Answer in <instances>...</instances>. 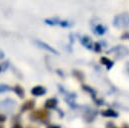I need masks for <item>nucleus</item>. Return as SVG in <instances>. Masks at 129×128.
<instances>
[{"label": "nucleus", "instance_id": "f257e3e1", "mask_svg": "<svg viewBox=\"0 0 129 128\" xmlns=\"http://www.w3.org/2000/svg\"><path fill=\"white\" fill-rule=\"evenodd\" d=\"M113 24L118 28H127V27H129V14L123 13V14L117 15L113 20Z\"/></svg>", "mask_w": 129, "mask_h": 128}, {"label": "nucleus", "instance_id": "f03ea898", "mask_svg": "<svg viewBox=\"0 0 129 128\" xmlns=\"http://www.w3.org/2000/svg\"><path fill=\"white\" fill-rule=\"evenodd\" d=\"M109 52H115L117 54H120V56H124V55H127L129 53V51H128L127 48H125L123 46H120V45L119 46H116V47H114L112 49H110Z\"/></svg>", "mask_w": 129, "mask_h": 128}, {"label": "nucleus", "instance_id": "7ed1b4c3", "mask_svg": "<svg viewBox=\"0 0 129 128\" xmlns=\"http://www.w3.org/2000/svg\"><path fill=\"white\" fill-rule=\"evenodd\" d=\"M31 116L36 118V119H45L47 117V111H45V110H37V111L33 112L31 114Z\"/></svg>", "mask_w": 129, "mask_h": 128}, {"label": "nucleus", "instance_id": "20e7f679", "mask_svg": "<svg viewBox=\"0 0 129 128\" xmlns=\"http://www.w3.org/2000/svg\"><path fill=\"white\" fill-rule=\"evenodd\" d=\"M44 93H45V89L43 87H41V86H36L31 90V94L35 95V96H41Z\"/></svg>", "mask_w": 129, "mask_h": 128}, {"label": "nucleus", "instance_id": "39448f33", "mask_svg": "<svg viewBox=\"0 0 129 128\" xmlns=\"http://www.w3.org/2000/svg\"><path fill=\"white\" fill-rule=\"evenodd\" d=\"M45 22L47 24H50V25H61V26H69V22L68 21H58V20H52V19H46Z\"/></svg>", "mask_w": 129, "mask_h": 128}, {"label": "nucleus", "instance_id": "423d86ee", "mask_svg": "<svg viewBox=\"0 0 129 128\" xmlns=\"http://www.w3.org/2000/svg\"><path fill=\"white\" fill-rule=\"evenodd\" d=\"M36 43H37L41 48H44V49H46V50H48V51H50V52H52V53H54V54H57V51H56L54 48H52L51 46H49L48 44H46L45 42H43V41H36Z\"/></svg>", "mask_w": 129, "mask_h": 128}, {"label": "nucleus", "instance_id": "0eeeda50", "mask_svg": "<svg viewBox=\"0 0 129 128\" xmlns=\"http://www.w3.org/2000/svg\"><path fill=\"white\" fill-rule=\"evenodd\" d=\"M81 42L87 48H92L93 47L92 46V40H91V38L89 36H83V37H81Z\"/></svg>", "mask_w": 129, "mask_h": 128}, {"label": "nucleus", "instance_id": "6e6552de", "mask_svg": "<svg viewBox=\"0 0 129 128\" xmlns=\"http://www.w3.org/2000/svg\"><path fill=\"white\" fill-rule=\"evenodd\" d=\"M101 62L106 66L107 70H111L112 67L114 66V62H113L112 60H110L108 57H105V56H102V57H101Z\"/></svg>", "mask_w": 129, "mask_h": 128}, {"label": "nucleus", "instance_id": "1a4fd4ad", "mask_svg": "<svg viewBox=\"0 0 129 128\" xmlns=\"http://www.w3.org/2000/svg\"><path fill=\"white\" fill-rule=\"evenodd\" d=\"M94 32L98 35H102L106 32V28L102 25V24H97L95 27H94Z\"/></svg>", "mask_w": 129, "mask_h": 128}, {"label": "nucleus", "instance_id": "9d476101", "mask_svg": "<svg viewBox=\"0 0 129 128\" xmlns=\"http://www.w3.org/2000/svg\"><path fill=\"white\" fill-rule=\"evenodd\" d=\"M101 114H102L103 116H105V117H117V116H118V113L115 112L114 110H111V109L104 110V111H102Z\"/></svg>", "mask_w": 129, "mask_h": 128}, {"label": "nucleus", "instance_id": "9b49d317", "mask_svg": "<svg viewBox=\"0 0 129 128\" xmlns=\"http://www.w3.org/2000/svg\"><path fill=\"white\" fill-rule=\"evenodd\" d=\"M56 104H57L56 99H54V98H52V99H48V100L46 101V103H45V107L51 109V108H54V107L56 106Z\"/></svg>", "mask_w": 129, "mask_h": 128}, {"label": "nucleus", "instance_id": "f8f14e48", "mask_svg": "<svg viewBox=\"0 0 129 128\" xmlns=\"http://www.w3.org/2000/svg\"><path fill=\"white\" fill-rule=\"evenodd\" d=\"M83 89L85 90V91H87V92H89L90 94H91V96H92V98L94 99V100H96V92L92 89V88H90V87H88V86H86V85H84L83 86Z\"/></svg>", "mask_w": 129, "mask_h": 128}, {"label": "nucleus", "instance_id": "ddd939ff", "mask_svg": "<svg viewBox=\"0 0 129 128\" xmlns=\"http://www.w3.org/2000/svg\"><path fill=\"white\" fill-rule=\"evenodd\" d=\"M33 106H34V102H33V101H28V102H26V103L22 106V111L32 109V108H33Z\"/></svg>", "mask_w": 129, "mask_h": 128}, {"label": "nucleus", "instance_id": "4468645a", "mask_svg": "<svg viewBox=\"0 0 129 128\" xmlns=\"http://www.w3.org/2000/svg\"><path fill=\"white\" fill-rule=\"evenodd\" d=\"M14 91L17 93V95L20 97V98H23V89L20 87V86H16Z\"/></svg>", "mask_w": 129, "mask_h": 128}, {"label": "nucleus", "instance_id": "2eb2a0df", "mask_svg": "<svg viewBox=\"0 0 129 128\" xmlns=\"http://www.w3.org/2000/svg\"><path fill=\"white\" fill-rule=\"evenodd\" d=\"M9 90H10V88L8 86H6V85H1L0 86V93L6 92V91H9Z\"/></svg>", "mask_w": 129, "mask_h": 128}, {"label": "nucleus", "instance_id": "dca6fc26", "mask_svg": "<svg viewBox=\"0 0 129 128\" xmlns=\"http://www.w3.org/2000/svg\"><path fill=\"white\" fill-rule=\"evenodd\" d=\"M94 46H95L94 49H95L96 51H101V45H100L98 42H95V43H94Z\"/></svg>", "mask_w": 129, "mask_h": 128}, {"label": "nucleus", "instance_id": "f3484780", "mask_svg": "<svg viewBox=\"0 0 129 128\" xmlns=\"http://www.w3.org/2000/svg\"><path fill=\"white\" fill-rule=\"evenodd\" d=\"M106 128H117V127L115 126L114 123H112V122H108V123L106 124Z\"/></svg>", "mask_w": 129, "mask_h": 128}, {"label": "nucleus", "instance_id": "a211bd4d", "mask_svg": "<svg viewBox=\"0 0 129 128\" xmlns=\"http://www.w3.org/2000/svg\"><path fill=\"white\" fill-rule=\"evenodd\" d=\"M74 74L79 78V80H83V77H84V76H83V74H81V73H79V72H75Z\"/></svg>", "mask_w": 129, "mask_h": 128}, {"label": "nucleus", "instance_id": "6ab92c4d", "mask_svg": "<svg viewBox=\"0 0 129 128\" xmlns=\"http://www.w3.org/2000/svg\"><path fill=\"white\" fill-rule=\"evenodd\" d=\"M121 38H123V39H129V32H125V33L121 36Z\"/></svg>", "mask_w": 129, "mask_h": 128}, {"label": "nucleus", "instance_id": "aec40b11", "mask_svg": "<svg viewBox=\"0 0 129 128\" xmlns=\"http://www.w3.org/2000/svg\"><path fill=\"white\" fill-rule=\"evenodd\" d=\"M0 121H5V116L0 114Z\"/></svg>", "mask_w": 129, "mask_h": 128}, {"label": "nucleus", "instance_id": "412c9836", "mask_svg": "<svg viewBox=\"0 0 129 128\" xmlns=\"http://www.w3.org/2000/svg\"><path fill=\"white\" fill-rule=\"evenodd\" d=\"M127 71H128V73H129V63H127Z\"/></svg>", "mask_w": 129, "mask_h": 128}, {"label": "nucleus", "instance_id": "4be33fe9", "mask_svg": "<svg viewBox=\"0 0 129 128\" xmlns=\"http://www.w3.org/2000/svg\"><path fill=\"white\" fill-rule=\"evenodd\" d=\"M13 128H21V127H20V126H14Z\"/></svg>", "mask_w": 129, "mask_h": 128}, {"label": "nucleus", "instance_id": "5701e85b", "mask_svg": "<svg viewBox=\"0 0 129 128\" xmlns=\"http://www.w3.org/2000/svg\"><path fill=\"white\" fill-rule=\"evenodd\" d=\"M0 71H1V68H0Z\"/></svg>", "mask_w": 129, "mask_h": 128}, {"label": "nucleus", "instance_id": "b1692460", "mask_svg": "<svg viewBox=\"0 0 129 128\" xmlns=\"http://www.w3.org/2000/svg\"><path fill=\"white\" fill-rule=\"evenodd\" d=\"M55 128H56V127H55ZM57 128H59V127H57Z\"/></svg>", "mask_w": 129, "mask_h": 128}, {"label": "nucleus", "instance_id": "393cba45", "mask_svg": "<svg viewBox=\"0 0 129 128\" xmlns=\"http://www.w3.org/2000/svg\"><path fill=\"white\" fill-rule=\"evenodd\" d=\"M0 128H2V127H0Z\"/></svg>", "mask_w": 129, "mask_h": 128}, {"label": "nucleus", "instance_id": "a878e982", "mask_svg": "<svg viewBox=\"0 0 129 128\" xmlns=\"http://www.w3.org/2000/svg\"><path fill=\"white\" fill-rule=\"evenodd\" d=\"M29 128H30V127H29Z\"/></svg>", "mask_w": 129, "mask_h": 128}]
</instances>
